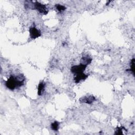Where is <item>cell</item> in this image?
<instances>
[{"label":"cell","instance_id":"1","mask_svg":"<svg viewBox=\"0 0 135 135\" xmlns=\"http://www.w3.org/2000/svg\"><path fill=\"white\" fill-rule=\"evenodd\" d=\"M25 77L23 74H20L16 77L14 75H11L9 79L6 81V87L11 90H14L15 88H19L24 85Z\"/></svg>","mask_w":135,"mask_h":135},{"label":"cell","instance_id":"2","mask_svg":"<svg viewBox=\"0 0 135 135\" xmlns=\"http://www.w3.org/2000/svg\"><path fill=\"white\" fill-rule=\"evenodd\" d=\"M35 10H38L39 13L44 15L47 14L49 12L46 5L42 4L38 1L35 2Z\"/></svg>","mask_w":135,"mask_h":135},{"label":"cell","instance_id":"3","mask_svg":"<svg viewBox=\"0 0 135 135\" xmlns=\"http://www.w3.org/2000/svg\"><path fill=\"white\" fill-rule=\"evenodd\" d=\"M87 66V65L82 64H80L79 65H74L71 67V71L75 75L83 73V71L86 70Z\"/></svg>","mask_w":135,"mask_h":135},{"label":"cell","instance_id":"4","mask_svg":"<svg viewBox=\"0 0 135 135\" xmlns=\"http://www.w3.org/2000/svg\"><path fill=\"white\" fill-rule=\"evenodd\" d=\"M29 32H30V36L31 38L32 39L38 38L41 36V31L39 30L36 28L35 27L31 28L29 30Z\"/></svg>","mask_w":135,"mask_h":135},{"label":"cell","instance_id":"5","mask_svg":"<svg viewBox=\"0 0 135 135\" xmlns=\"http://www.w3.org/2000/svg\"><path fill=\"white\" fill-rule=\"evenodd\" d=\"M96 100V98L93 96H85L79 99L80 103H85L87 104H91Z\"/></svg>","mask_w":135,"mask_h":135},{"label":"cell","instance_id":"6","mask_svg":"<svg viewBox=\"0 0 135 135\" xmlns=\"http://www.w3.org/2000/svg\"><path fill=\"white\" fill-rule=\"evenodd\" d=\"M88 77V75L85 74L84 73H81L75 75V77L74 78V80L75 83H78L81 80H85Z\"/></svg>","mask_w":135,"mask_h":135},{"label":"cell","instance_id":"7","mask_svg":"<svg viewBox=\"0 0 135 135\" xmlns=\"http://www.w3.org/2000/svg\"><path fill=\"white\" fill-rule=\"evenodd\" d=\"M24 7L26 9L35 10V2L31 1H26L24 2Z\"/></svg>","mask_w":135,"mask_h":135},{"label":"cell","instance_id":"8","mask_svg":"<svg viewBox=\"0 0 135 135\" xmlns=\"http://www.w3.org/2000/svg\"><path fill=\"white\" fill-rule=\"evenodd\" d=\"M92 61V59L88 57H83L80 60V64L88 65L90 64Z\"/></svg>","mask_w":135,"mask_h":135},{"label":"cell","instance_id":"9","mask_svg":"<svg viewBox=\"0 0 135 135\" xmlns=\"http://www.w3.org/2000/svg\"><path fill=\"white\" fill-rule=\"evenodd\" d=\"M46 86V83L43 81L40 82L38 86V94L39 96H42L44 91V88Z\"/></svg>","mask_w":135,"mask_h":135},{"label":"cell","instance_id":"10","mask_svg":"<svg viewBox=\"0 0 135 135\" xmlns=\"http://www.w3.org/2000/svg\"><path fill=\"white\" fill-rule=\"evenodd\" d=\"M60 123L58 121H54L51 124V128L54 131H58L59 128Z\"/></svg>","mask_w":135,"mask_h":135},{"label":"cell","instance_id":"11","mask_svg":"<svg viewBox=\"0 0 135 135\" xmlns=\"http://www.w3.org/2000/svg\"><path fill=\"white\" fill-rule=\"evenodd\" d=\"M127 71H130L132 72L133 75H134V58H133L130 62V69Z\"/></svg>","mask_w":135,"mask_h":135},{"label":"cell","instance_id":"12","mask_svg":"<svg viewBox=\"0 0 135 135\" xmlns=\"http://www.w3.org/2000/svg\"><path fill=\"white\" fill-rule=\"evenodd\" d=\"M55 7L56 9H57L59 12H62V11H63L66 10V7L64 6L61 5L59 4H57V5H55Z\"/></svg>","mask_w":135,"mask_h":135},{"label":"cell","instance_id":"13","mask_svg":"<svg viewBox=\"0 0 135 135\" xmlns=\"http://www.w3.org/2000/svg\"><path fill=\"white\" fill-rule=\"evenodd\" d=\"M125 129V128L123 127H117L116 129V131L115 132V134H123V130Z\"/></svg>","mask_w":135,"mask_h":135},{"label":"cell","instance_id":"14","mask_svg":"<svg viewBox=\"0 0 135 135\" xmlns=\"http://www.w3.org/2000/svg\"><path fill=\"white\" fill-rule=\"evenodd\" d=\"M110 2H111V1H109L108 2V3H107L106 4V5H109V3H110Z\"/></svg>","mask_w":135,"mask_h":135}]
</instances>
